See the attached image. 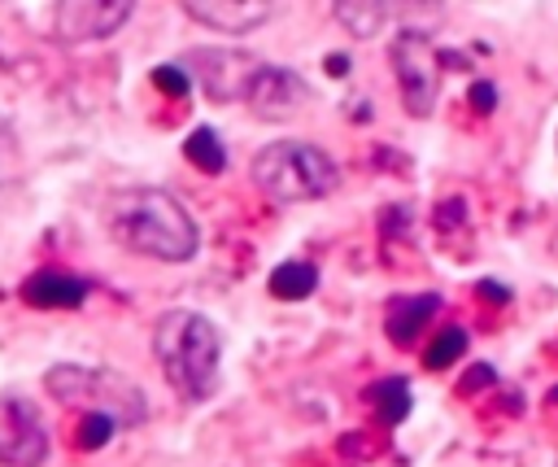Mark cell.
<instances>
[{
    "label": "cell",
    "mask_w": 558,
    "mask_h": 467,
    "mask_svg": "<svg viewBox=\"0 0 558 467\" xmlns=\"http://www.w3.org/2000/svg\"><path fill=\"white\" fill-rule=\"evenodd\" d=\"M131 13H135L131 0H65V4H52V35L61 44L109 39L131 22Z\"/></svg>",
    "instance_id": "52a82bcc"
},
{
    "label": "cell",
    "mask_w": 558,
    "mask_h": 467,
    "mask_svg": "<svg viewBox=\"0 0 558 467\" xmlns=\"http://www.w3.org/2000/svg\"><path fill=\"white\" fill-rule=\"evenodd\" d=\"M183 157H187L192 166H201L205 175H222V170H227V148H222V140H218L214 127H196V131L183 140Z\"/></svg>",
    "instance_id": "2e32d148"
},
{
    "label": "cell",
    "mask_w": 558,
    "mask_h": 467,
    "mask_svg": "<svg viewBox=\"0 0 558 467\" xmlns=\"http://www.w3.org/2000/svg\"><path fill=\"white\" fill-rule=\"evenodd\" d=\"M466 100H471V109H475V113H484V118H488V113L497 109V87H493L488 79H475V83L466 87Z\"/></svg>",
    "instance_id": "ffe728a7"
},
{
    "label": "cell",
    "mask_w": 558,
    "mask_h": 467,
    "mask_svg": "<svg viewBox=\"0 0 558 467\" xmlns=\"http://www.w3.org/2000/svg\"><path fill=\"white\" fill-rule=\"evenodd\" d=\"M70 441L78 445V450H100V445H109L113 441V432H122L118 423H109V419H96V415H74L70 419Z\"/></svg>",
    "instance_id": "ac0fdd59"
},
{
    "label": "cell",
    "mask_w": 558,
    "mask_h": 467,
    "mask_svg": "<svg viewBox=\"0 0 558 467\" xmlns=\"http://www.w3.org/2000/svg\"><path fill=\"white\" fill-rule=\"evenodd\" d=\"M462 354H466V327H440L436 340L427 345L423 362H427L432 371H445V367H453Z\"/></svg>",
    "instance_id": "e0dca14e"
},
{
    "label": "cell",
    "mask_w": 558,
    "mask_h": 467,
    "mask_svg": "<svg viewBox=\"0 0 558 467\" xmlns=\"http://www.w3.org/2000/svg\"><path fill=\"white\" fill-rule=\"evenodd\" d=\"M105 223H109V236L122 249L157 258V262H192L196 249H201V231H196L192 214L166 188H126V192H118L105 209Z\"/></svg>",
    "instance_id": "6da1fadb"
},
{
    "label": "cell",
    "mask_w": 558,
    "mask_h": 467,
    "mask_svg": "<svg viewBox=\"0 0 558 467\" xmlns=\"http://www.w3.org/2000/svg\"><path fill=\"white\" fill-rule=\"evenodd\" d=\"M331 17L353 35V39H371L379 35V26L388 22V4L384 0H336Z\"/></svg>",
    "instance_id": "5bb4252c"
},
{
    "label": "cell",
    "mask_w": 558,
    "mask_h": 467,
    "mask_svg": "<svg viewBox=\"0 0 558 467\" xmlns=\"http://www.w3.org/2000/svg\"><path fill=\"white\" fill-rule=\"evenodd\" d=\"M48 458V428L22 393H0V463L39 467Z\"/></svg>",
    "instance_id": "8992f818"
},
{
    "label": "cell",
    "mask_w": 558,
    "mask_h": 467,
    "mask_svg": "<svg viewBox=\"0 0 558 467\" xmlns=\"http://www.w3.org/2000/svg\"><path fill=\"white\" fill-rule=\"evenodd\" d=\"M44 388L70 410V415H96L118 423L122 432L144 423L148 402L140 393V384H131L126 375L109 371V367H83V362H57L44 375Z\"/></svg>",
    "instance_id": "3957f363"
},
{
    "label": "cell",
    "mask_w": 558,
    "mask_h": 467,
    "mask_svg": "<svg viewBox=\"0 0 558 467\" xmlns=\"http://www.w3.org/2000/svg\"><path fill=\"white\" fill-rule=\"evenodd\" d=\"M17 292H22L26 306H39V310H74V306L87 301L92 284H87L83 275L61 271V266H44V271H35Z\"/></svg>",
    "instance_id": "8fae6325"
},
{
    "label": "cell",
    "mask_w": 558,
    "mask_h": 467,
    "mask_svg": "<svg viewBox=\"0 0 558 467\" xmlns=\"http://www.w3.org/2000/svg\"><path fill=\"white\" fill-rule=\"evenodd\" d=\"M153 87L157 92H166V96H187L192 92V74L183 70V65H153Z\"/></svg>",
    "instance_id": "d6986e66"
},
{
    "label": "cell",
    "mask_w": 558,
    "mask_h": 467,
    "mask_svg": "<svg viewBox=\"0 0 558 467\" xmlns=\"http://www.w3.org/2000/svg\"><path fill=\"white\" fill-rule=\"evenodd\" d=\"M153 354L161 375L183 402H209L222 375V336L218 323L201 310H166L153 323Z\"/></svg>",
    "instance_id": "7a4b0ae2"
},
{
    "label": "cell",
    "mask_w": 558,
    "mask_h": 467,
    "mask_svg": "<svg viewBox=\"0 0 558 467\" xmlns=\"http://www.w3.org/2000/svg\"><path fill=\"white\" fill-rule=\"evenodd\" d=\"M440 48L423 31H401L388 48V65L401 87V105L410 118H427L440 100Z\"/></svg>",
    "instance_id": "5b68a950"
},
{
    "label": "cell",
    "mask_w": 558,
    "mask_h": 467,
    "mask_svg": "<svg viewBox=\"0 0 558 467\" xmlns=\"http://www.w3.org/2000/svg\"><path fill=\"white\" fill-rule=\"evenodd\" d=\"M366 402H371V410L379 415V423L384 428H397L405 415H410V384L401 380V375H384V380H375L371 388H366Z\"/></svg>",
    "instance_id": "9a60e30c"
},
{
    "label": "cell",
    "mask_w": 558,
    "mask_h": 467,
    "mask_svg": "<svg viewBox=\"0 0 558 467\" xmlns=\"http://www.w3.org/2000/svg\"><path fill=\"white\" fill-rule=\"evenodd\" d=\"M183 13L209 31L244 35V31H257L275 13V4H262V0H183Z\"/></svg>",
    "instance_id": "30bf717a"
},
{
    "label": "cell",
    "mask_w": 558,
    "mask_h": 467,
    "mask_svg": "<svg viewBox=\"0 0 558 467\" xmlns=\"http://www.w3.org/2000/svg\"><path fill=\"white\" fill-rule=\"evenodd\" d=\"M266 288H270V297H279V301H305L310 292H318V266L305 262V258H288V262H279V266L270 271Z\"/></svg>",
    "instance_id": "4fadbf2b"
},
{
    "label": "cell",
    "mask_w": 558,
    "mask_h": 467,
    "mask_svg": "<svg viewBox=\"0 0 558 467\" xmlns=\"http://www.w3.org/2000/svg\"><path fill=\"white\" fill-rule=\"evenodd\" d=\"M549 410H558V388H549Z\"/></svg>",
    "instance_id": "cb8c5ba5"
},
{
    "label": "cell",
    "mask_w": 558,
    "mask_h": 467,
    "mask_svg": "<svg viewBox=\"0 0 558 467\" xmlns=\"http://www.w3.org/2000/svg\"><path fill=\"white\" fill-rule=\"evenodd\" d=\"M323 65H327V74H344L349 70V57H327Z\"/></svg>",
    "instance_id": "603a6c76"
},
{
    "label": "cell",
    "mask_w": 558,
    "mask_h": 467,
    "mask_svg": "<svg viewBox=\"0 0 558 467\" xmlns=\"http://www.w3.org/2000/svg\"><path fill=\"white\" fill-rule=\"evenodd\" d=\"M480 292H484V301L510 306V288H506V284H497V279H480Z\"/></svg>",
    "instance_id": "7402d4cb"
},
{
    "label": "cell",
    "mask_w": 558,
    "mask_h": 467,
    "mask_svg": "<svg viewBox=\"0 0 558 467\" xmlns=\"http://www.w3.org/2000/svg\"><path fill=\"white\" fill-rule=\"evenodd\" d=\"M440 306H445V297H440V292L392 297V301H388V310H384V332H388V340H392V345H410V340L427 327V319H432Z\"/></svg>",
    "instance_id": "7c38bea8"
},
{
    "label": "cell",
    "mask_w": 558,
    "mask_h": 467,
    "mask_svg": "<svg viewBox=\"0 0 558 467\" xmlns=\"http://www.w3.org/2000/svg\"><path fill=\"white\" fill-rule=\"evenodd\" d=\"M488 384H497V371L488 367V362H475L462 380H458V393H466V397H475L480 388H488Z\"/></svg>",
    "instance_id": "44dd1931"
},
{
    "label": "cell",
    "mask_w": 558,
    "mask_h": 467,
    "mask_svg": "<svg viewBox=\"0 0 558 467\" xmlns=\"http://www.w3.org/2000/svg\"><path fill=\"white\" fill-rule=\"evenodd\" d=\"M554 144H558V135H554Z\"/></svg>",
    "instance_id": "d4e9b609"
},
{
    "label": "cell",
    "mask_w": 558,
    "mask_h": 467,
    "mask_svg": "<svg viewBox=\"0 0 558 467\" xmlns=\"http://www.w3.org/2000/svg\"><path fill=\"white\" fill-rule=\"evenodd\" d=\"M310 100H314V87L288 65H257L244 87V105L253 109V118H266V122H283Z\"/></svg>",
    "instance_id": "ba28073f"
},
{
    "label": "cell",
    "mask_w": 558,
    "mask_h": 467,
    "mask_svg": "<svg viewBox=\"0 0 558 467\" xmlns=\"http://www.w3.org/2000/svg\"><path fill=\"white\" fill-rule=\"evenodd\" d=\"M257 65L262 61L248 57V52H227V48H201V52H192V70L201 74V83H205V92L214 100H244V87H248V79H253Z\"/></svg>",
    "instance_id": "9c48e42d"
},
{
    "label": "cell",
    "mask_w": 558,
    "mask_h": 467,
    "mask_svg": "<svg viewBox=\"0 0 558 467\" xmlns=\"http://www.w3.org/2000/svg\"><path fill=\"white\" fill-rule=\"evenodd\" d=\"M248 175L270 201H283V205L323 201L340 188V166L331 161L327 148H318L310 140H275V144L257 148Z\"/></svg>",
    "instance_id": "277c9868"
}]
</instances>
